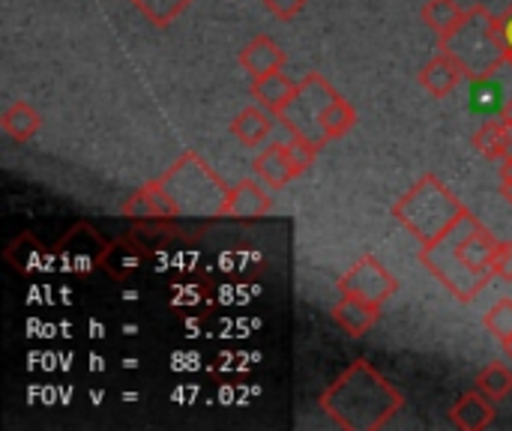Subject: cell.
I'll return each mask as SVG.
<instances>
[{"instance_id": "cell-1", "label": "cell", "mask_w": 512, "mask_h": 431, "mask_svg": "<svg viewBox=\"0 0 512 431\" xmlns=\"http://www.w3.org/2000/svg\"><path fill=\"white\" fill-rule=\"evenodd\" d=\"M495 246L498 237L471 210H465L450 231H444L435 243L420 249V261L447 288L453 300L471 303L495 279Z\"/></svg>"}, {"instance_id": "cell-2", "label": "cell", "mask_w": 512, "mask_h": 431, "mask_svg": "<svg viewBox=\"0 0 512 431\" xmlns=\"http://www.w3.org/2000/svg\"><path fill=\"white\" fill-rule=\"evenodd\" d=\"M318 405L336 429L381 431L405 411V396L360 357L321 393Z\"/></svg>"}, {"instance_id": "cell-3", "label": "cell", "mask_w": 512, "mask_h": 431, "mask_svg": "<svg viewBox=\"0 0 512 431\" xmlns=\"http://www.w3.org/2000/svg\"><path fill=\"white\" fill-rule=\"evenodd\" d=\"M468 207L444 186V180L438 174H423L396 204H393V216L399 219V225L420 243L429 246L435 243L444 231L453 228V222L465 213Z\"/></svg>"}, {"instance_id": "cell-4", "label": "cell", "mask_w": 512, "mask_h": 431, "mask_svg": "<svg viewBox=\"0 0 512 431\" xmlns=\"http://www.w3.org/2000/svg\"><path fill=\"white\" fill-rule=\"evenodd\" d=\"M162 189L171 198L174 216H222V204L228 198V186L216 177V171L201 159V153L186 150L162 177Z\"/></svg>"}, {"instance_id": "cell-5", "label": "cell", "mask_w": 512, "mask_h": 431, "mask_svg": "<svg viewBox=\"0 0 512 431\" xmlns=\"http://www.w3.org/2000/svg\"><path fill=\"white\" fill-rule=\"evenodd\" d=\"M441 48L453 51L468 66L471 78L483 75V72H492L495 66H501L507 60L498 15H492L486 6H471L462 27L450 39H444Z\"/></svg>"}, {"instance_id": "cell-6", "label": "cell", "mask_w": 512, "mask_h": 431, "mask_svg": "<svg viewBox=\"0 0 512 431\" xmlns=\"http://www.w3.org/2000/svg\"><path fill=\"white\" fill-rule=\"evenodd\" d=\"M333 96H336L333 84L321 72H309L303 81H297L291 105L276 120L291 135H303V138H312L321 144V117H324V108L333 102Z\"/></svg>"}, {"instance_id": "cell-7", "label": "cell", "mask_w": 512, "mask_h": 431, "mask_svg": "<svg viewBox=\"0 0 512 431\" xmlns=\"http://www.w3.org/2000/svg\"><path fill=\"white\" fill-rule=\"evenodd\" d=\"M399 291L396 276L375 258V255H363L360 261H354L342 276H339V294L348 297H360L366 303H378L384 306L387 300H393Z\"/></svg>"}, {"instance_id": "cell-8", "label": "cell", "mask_w": 512, "mask_h": 431, "mask_svg": "<svg viewBox=\"0 0 512 431\" xmlns=\"http://www.w3.org/2000/svg\"><path fill=\"white\" fill-rule=\"evenodd\" d=\"M462 81H471L468 66L447 48H438V54L420 69V84L432 99H447L450 93H456V87Z\"/></svg>"}, {"instance_id": "cell-9", "label": "cell", "mask_w": 512, "mask_h": 431, "mask_svg": "<svg viewBox=\"0 0 512 431\" xmlns=\"http://www.w3.org/2000/svg\"><path fill=\"white\" fill-rule=\"evenodd\" d=\"M270 210H273V195L258 180H240L237 186H228V198L222 204L219 219L255 222V219H264Z\"/></svg>"}, {"instance_id": "cell-10", "label": "cell", "mask_w": 512, "mask_h": 431, "mask_svg": "<svg viewBox=\"0 0 512 431\" xmlns=\"http://www.w3.org/2000/svg\"><path fill=\"white\" fill-rule=\"evenodd\" d=\"M123 216L126 219H135V222H144V219H177L174 216V207H171V198L168 192L162 189L159 177L144 183L138 192H132L123 204Z\"/></svg>"}, {"instance_id": "cell-11", "label": "cell", "mask_w": 512, "mask_h": 431, "mask_svg": "<svg viewBox=\"0 0 512 431\" xmlns=\"http://www.w3.org/2000/svg\"><path fill=\"white\" fill-rule=\"evenodd\" d=\"M495 405H498V402L489 399L483 390H471V393H465V396L453 405L450 423L459 431H486L495 423V417H498V408H495Z\"/></svg>"}, {"instance_id": "cell-12", "label": "cell", "mask_w": 512, "mask_h": 431, "mask_svg": "<svg viewBox=\"0 0 512 431\" xmlns=\"http://www.w3.org/2000/svg\"><path fill=\"white\" fill-rule=\"evenodd\" d=\"M381 309H384V306H378V303H366V300H360V297L342 294V300L333 306L330 318H333L348 336L360 339V336H366V333L378 324Z\"/></svg>"}, {"instance_id": "cell-13", "label": "cell", "mask_w": 512, "mask_h": 431, "mask_svg": "<svg viewBox=\"0 0 512 431\" xmlns=\"http://www.w3.org/2000/svg\"><path fill=\"white\" fill-rule=\"evenodd\" d=\"M252 171H255V177H258L267 189H273V192H279V189H285L291 180H297V177H294V168H291V159H288L285 141H276V144L264 147V150L255 156Z\"/></svg>"}, {"instance_id": "cell-14", "label": "cell", "mask_w": 512, "mask_h": 431, "mask_svg": "<svg viewBox=\"0 0 512 431\" xmlns=\"http://www.w3.org/2000/svg\"><path fill=\"white\" fill-rule=\"evenodd\" d=\"M240 66L252 75V78H258V75H267V72H276V69H282L285 66V60H288V54L279 48V42L276 39H270V36H252L243 48H240Z\"/></svg>"}, {"instance_id": "cell-15", "label": "cell", "mask_w": 512, "mask_h": 431, "mask_svg": "<svg viewBox=\"0 0 512 431\" xmlns=\"http://www.w3.org/2000/svg\"><path fill=\"white\" fill-rule=\"evenodd\" d=\"M294 90H297V84H294L282 69L252 78V99H255L261 108H267L270 114H276V117L291 105Z\"/></svg>"}, {"instance_id": "cell-16", "label": "cell", "mask_w": 512, "mask_h": 431, "mask_svg": "<svg viewBox=\"0 0 512 431\" xmlns=\"http://www.w3.org/2000/svg\"><path fill=\"white\" fill-rule=\"evenodd\" d=\"M276 114H270L267 108H261L258 102L243 108L234 120H231V135L243 144V147H261L273 129H276Z\"/></svg>"}, {"instance_id": "cell-17", "label": "cell", "mask_w": 512, "mask_h": 431, "mask_svg": "<svg viewBox=\"0 0 512 431\" xmlns=\"http://www.w3.org/2000/svg\"><path fill=\"white\" fill-rule=\"evenodd\" d=\"M474 150L495 162L512 159V120L501 114V120H489L474 132Z\"/></svg>"}, {"instance_id": "cell-18", "label": "cell", "mask_w": 512, "mask_h": 431, "mask_svg": "<svg viewBox=\"0 0 512 431\" xmlns=\"http://www.w3.org/2000/svg\"><path fill=\"white\" fill-rule=\"evenodd\" d=\"M39 126H42L39 111H36L30 102H24V99H15V102H12L9 108H3V114H0V129H3V135L12 138L15 144L30 141V138L39 132Z\"/></svg>"}, {"instance_id": "cell-19", "label": "cell", "mask_w": 512, "mask_h": 431, "mask_svg": "<svg viewBox=\"0 0 512 431\" xmlns=\"http://www.w3.org/2000/svg\"><path fill=\"white\" fill-rule=\"evenodd\" d=\"M420 15H423L426 27L438 36V42H444V39H450L462 27L468 9H462L456 0H426Z\"/></svg>"}, {"instance_id": "cell-20", "label": "cell", "mask_w": 512, "mask_h": 431, "mask_svg": "<svg viewBox=\"0 0 512 431\" xmlns=\"http://www.w3.org/2000/svg\"><path fill=\"white\" fill-rule=\"evenodd\" d=\"M354 126H357V111H354V105H351L345 96L336 93L333 102L324 108V117H321V144H330V141L345 138Z\"/></svg>"}, {"instance_id": "cell-21", "label": "cell", "mask_w": 512, "mask_h": 431, "mask_svg": "<svg viewBox=\"0 0 512 431\" xmlns=\"http://www.w3.org/2000/svg\"><path fill=\"white\" fill-rule=\"evenodd\" d=\"M477 390H483V393H486L489 399H495V402L510 399L512 369L507 366V363H501V360H495V363L483 366V369L477 372Z\"/></svg>"}, {"instance_id": "cell-22", "label": "cell", "mask_w": 512, "mask_h": 431, "mask_svg": "<svg viewBox=\"0 0 512 431\" xmlns=\"http://www.w3.org/2000/svg\"><path fill=\"white\" fill-rule=\"evenodd\" d=\"M132 3L153 27H168L192 0H132Z\"/></svg>"}, {"instance_id": "cell-23", "label": "cell", "mask_w": 512, "mask_h": 431, "mask_svg": "<svg viewBox=\"0 0 512 431\" xmlns=\"http://www.w3.org/2000/svg\"><path fill=\"white\" fill-rule=\"evenodd\" d=\"M285 147H288V159H291L294 177H303V174L315 165V159H318V153H321V144L312 141V138H303V135H291V138L285 141Z\"/></svg>"}, {"instance_id": "cell-24", "label": "cell", "mask_w": 512, "mask_h": 431, "mask_svg": "<svg viewBox=\"0 0 512 431\" xmlns=\"http://www.w3.org/2000/svg\"><path fill=\"white\" fill-rule=\"evenodd\" d=\"M483 327L501 342L507 345L512 339V297H501L486 315H483Z\"/></svg>"}, {"instance_id": "cell-25", "label": "cell", "mask_w": 512, "mask_h": 431, "mask_svg": "<svg viewBox=\"0 0 512 431\" xmlns=\"http://www.w3.org/2000/svg\"><path fill=\"white\" fill-rule=\"evenodd\" d=\"M492 267H495V279L512 282V240H498L495 255H492Z\"/></svg>"}, {"instance_id": "cell-26", "label": "cell", "mask_w": 512, "mask_h": 431, "mask_svg": "<svg viewBox=\"0 0 512 431\" xmlns=\"http://www.w3.org/2000/svg\"><path fill=\"white\" fill-rule=\"evenodd\" d=\"M261 3H264V9H267L270 15H276L279 21H291V18H297V15L306 9L309 0H261Z\"/></svg>"}, {"instance_id": "cell-27", "label": "cell", "mask_w": 512, "mask_h": 431, "mask_svg": "<svg viewBox=\"0 0 512 431\" xmlns=\"http://www.w3.org/2000/svg\"><path fill=\"white\" fill-rule=\"evenodd\" d=\"M498 24H501V42H504V54L512 63V3L507 6L504 15H498Z\"/></svg>"}, {"instance_id": "cell-28", "label": "cell", "mask_w": 512, "mask_h": 431, "mask_svg": "<svg viewBox=\"0 0 512 431\" xmlns=\"http://www.w3.org/2000/svg\"><path fill=\"white\" fill-rule=\"evenodd\" d=\"M501 192H504V198L512 204V159L504 162V168H501Z\"/></svg>"}, {"instance_id": "cell-29", "label": "cell", "mask_w": 512, "mask_h": 431, "mask_svg": "<svg viewBox=\"0 0 512 431\" xmlns=\"http://www.w3.org/2000/svg\"><path fill=\"white\" fill-rule=\"evenodd\" d=\"M504 351H507V357H510V360H512V339H510V342H507V345H504Z\"/></svg>"}, {"instance_id": "cell-30", "label": "cell", "mask_w": 512, "mask_h": 431, "mask_svg": "<svg viewBox=\"0 0 512 431\" xmlns=\"http://www.w3.org/2000/svg\"><path fill=\"white\" fill-rule=\"evenodd\" d=\"M504 117H507V120H512V99H510V105H507V111H504Z\"/></svg>"}]
</instances>
